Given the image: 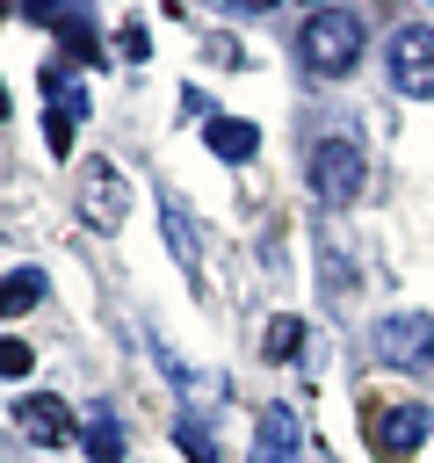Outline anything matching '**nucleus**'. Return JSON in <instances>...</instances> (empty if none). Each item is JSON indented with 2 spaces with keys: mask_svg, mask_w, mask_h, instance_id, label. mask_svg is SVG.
<instances>
[{
  "mask_svg": "<svg viewBox=\"0 0 434 463\" xmlns=\"http://www.w3.org/2000/svg\"><path fill=\"white\" fill-rule=\"evenodd\" d=\"M427 427H434V412L420 398H376V391L362 398V441H369L376 463H412Z\"/></svg>",
  "mask_w": 434,
  "mask_h": 463,
  "instance_id": "1",
  "label": "nucleus"
},
{
  "mask_svg": "<svg viewBox=\"0 0 434 463\" xmlns=\"http://www.w3.org/2000/svg\"><path fill=\"white\" fill-rule=\"evenodd\" d=\"M297 51H304V65H311V72L347 80V72L362 65V14H354V7H318V14L304 22Z\"/></svg>",
  "mask_w": 434,
  "mask_h": 463,
  "instance_id": "2",
  "label": "nucleus"
},
{
  "mask_svg": "<svg viewBox=\"0 0 434 463\" xmlns=\"http://www.w3.org/2000/svg\"><path fill=\"white\" fill-rule=\"evenodd\" d=\"M304 181H311V195H318L326 210H347V203L369 188V159H362L354 137H318L311 159H304Z\"/></svg>",
  "mask_w": 434,
  "mask_h": 463,
  "instance_id": "3",
  "label": "nucleus"
},
{
  "mask_svg": "<svg viewBox=\"0 0 434 463\" xmlns=\"http://www.w3.org/2000/svg\"><path fill=\"white\" fill-rule=\"evenodd\" d=\"M80 217H87V232H123V217H130V181L108 152H87V166H80Z\"/></svg>",
  "mask_w": 434,
  "mask_h": 463,
  "instance_id": "4",
  "label": "nucleus"
},
{
  "mask_svg": "<svg viewBox=\"0 0 434 463\" xmlns=\"http://www.w3.org/2000/svg\"><path fill=\"white\" fill-rule=\"evenodd\" d=\"M369 347H376V362H391V369L434 376V318H427V311H391V318H376Z\"/></svg>",
  "mask_w": 434,
  "mask_h": 463,
  "instance_id": "5",
  "label": "nucleus"
},
{
  "mask_svg": "<svg viewBox=\"0 0 434 463\" xmlns=\"http://www.w3.org/2000/svg\"><path fill=\"white\" fill-rule=\"evenodd\" d=\"M391 87L412 101H434V29H398L391 36Z\"/></svg>",
  "mask_w": 434,
  "mask_h": 463,
  "instance_id": "6",
  "label": "nucleus"
},
{
  "mask_svg": "<svg viewBox=\"0 0 434 463\" xmlns=\"http://www.w3.org/2000/svg\"><path fill=\"white\" fill-rule=\"evenodd\" d=\"M43 94H51V109H43V145L65 159V152H72V137H80V116H87V94H80V87H65V58H58V65H43Z\"/></svg>",
  "mask_w": 434,
  "mask_h": 463,
  "instance_id": "7",
  "label": "nucleus"
},
{
  "mask_svg": "<svg viewBox=\"0 0 434 463\" xmlns=\"http://www.w3.org/2000/svg\"><path fill=\"white\" fill-rule=\"evenodd\" d=\"M188 109L203 116V145H210L224 166H239V159H253V152H260V123H246V116H224V109H210L203 94H188Z\"/></svg>",
  "mask_w": 434,
  "mask_h": 463,
  "instance_id": "8",
  "label": "nucleus"
},
{
  "mask_svg": "<svg viewBox=\"0 0 434 463\" xmlns=\"http://www.w3.org/2000/svg\"><path fill=\"white\" fill-rule=\"evenodd\" d=\"M304 427H297V405H260L253 420V463H304Z\"/></svg>",
  "mask_w": 434,
  "mask_h": 463,
  "instance_id": "9",
  "label": "nucleus"
},
{
  "mask_svg": "<svg viewBox=\"0 0 434 463\" xmlns=\"http://www.w3.org/2000/svg\"><path fill=\"white\" fill-rule=\"evenodd\" d=\"M14 427H22L36 449H65V441H72V412H65V398H51V391L14 398Z\"/></svg>",
  "mask_w": 434,
  "mask_h": 463,
  "instance_id": "10",
  "label": "nucleus"
},
{
  "mask_svg": "<svg viewBox=\"0 0 434 463\" xmlns=\"http://www.w3.org/2000/svg\"><path fill=\"white\" fill-rule=\"evenodd\" d=\"M159 217H166V246H174V260H181L188 275H203V253H195V224H188V203H181L174 188H159Z\"/></svg>",
  "mask_w": 434,
  "mask_h": 463,
  "instance_id": "11",
  "label": "nucleus"
},
{
  "mask_svg": "<svg viewBox=\"0 0 434 463\" xmlns=\"http://www.w3.org/2000/svg\"><path fill=\"white\" fill-rule=\"evenodd\" d=\"M51 29H58V43H65V65H101V36H94V22H87L72 0H65V14H58Z\"/></svg>",
  "mask_w": 434,
  "mask_h": 463,
  "instance_id": "12",
  "label": "nucleus"
},
{
  "mask_svg": "<svg viewBox=\"0 0 434 463\" xmlns=\"http://www.w3.org/2000/svg\"><path fill=\"white\" fill-rule=\"evenodd\" d=\"M87 463H123V420L108 405H87Z\"/></svg>",
  "mask_w": 434,
  "mask_h": 463,
  "instance_id": "13",
  "label": "nucleus"
},
{
  "mask_svg": "<svg viewBox=\"0 0 434 463\" xmlns=\"http://www.w3.org/2000/svg\"><path fill=\"white\" fill-rule=\"evenodd\" d=\"M29 304H43V268H7L0 275V318H22Z\"/></svg>",
  "mask_w": 434,
  "mask_h": 463,
  "instance_id": "14",
  "label": "nucleus"
},
{
  "mask_svg": "<svg viewBox=\"0 0 434 463\" xmlns=\"http://www.w3.org/2000/svg\"><path fill=\"white\" fill-rule=\"evenodd\" d=\"M297 347H304V318L275 311V318L260 326V354H268V362H297Z\"/></svg>",
  "mask_w": 434,
  "mask_h": 463,
  "instance_id": "15",
  "label": "nucleus"
},
{
  "mask_svg": "<svg viewBox=\"0 0 434 463\" xmlns=\"http://www.w3.org/2000/svg\"><path fill=\"white\" fill-rule=\"evenodd\" d=\"M203 51H210V65H224V72H239V65H246V43H239V36H224V29H210V36H203Z\"/></svg>",
  "mask_w": 434,
  "mask_h": 463,
  "instance_id": "16",
  "label": "nucleus"
},
{
  "mask_svg": "<svg viewBox=\"0 0 434 463\" xmlns=\"http://www.w3.org/2000/svg\"><path fill=\"white\" fill-rule=\"evenodd\" d=\"M174 441H181L195 463H217V441H210V427H203V420H181V427H174Z\"/></svg>",
  "mask_w": 434,
  "mask_h": 463,
  "instance_id": "17",
  "label": "nucleus"
},
{
  "mask_svg": "<svg viewBox=\"0 0 434 463\" xmlns=\"http://www.w3.org/2000/svg\"><path fill=\"white\" fill-rule=\"evenodd\" d=\"M29 362H36V347L14 340V333H0V376H29Z\"/></svg>",
  "mask_w": 434,
  "mask_h": 463,
  "instance_id": "18",
  "label": "nucleus"
},
{
  "mask_svg": "<svg viewBox=\"0 0 434 463\" xmlns=\"http://www.w3.org/2000/svg\"><path fill=\"white\" fill-rule=\"evenodd\" d=\"M116 51H123V58H152V29H145V22H123Z\"/></svg>",
  "mask_w": 434,
  "mask_h": 463,
  "instance_id": "19",
  "label": "nucleus"
},
{
  "mask_svg": "<svg viewBox=\"0 0 434 463\" xmlns=\"http://www.w3.org/2000/svg\"><path fill=\"white\" fill-rule=\"evenodd\" d=\"M326 282H333V297H354V268H347L333 246H326Z\"/></svg>",
  "mask_w": 434,
  "mask_h": 463,
  "instance_id": "20",
  "label": "nucleus"
},
{
  "mask_svg": "<svg viewBox=\"0 0 434 463\" xmlns=\"http://www.w3.org/2000/svg\"><path fill=\"white\" fill-rule=\"evenodd\" d=\"M22 7H29V22H58L65 14V0H22Z\"/></svg>",
  "mask_w": 434,
  "mask_h": 463,
  "instance_id": "21",
  "label": "nucleus"
},
{
  "mask_svg": "<svg viewBox=\"0 0 434 463\" xmlns=\"http://www.w3.org/2000/svg\"><path fill=\"white\" fill-rule=\"evenodd\" d=\"M231 7H246V14H260V7H275V0H231Z\"/></svg>",
  "mask_w": 434,
  "mask_h": 463,
  "instance_id": "22",
  "label": "nucleus"
},
{
  "mask_svg": "<svg viewBox=\"0 0 434 463\" xmlns=\"http://www.w3.org/2000/svg\"><path fill=\"white\" fill-rule=\"evenodd\" d=\"M0 123H7V87H0Z\"/></svg>",
  "mask_w": 434,
  "mask_h": 463,
  "instance_id": "23",
  "label": "nucleus"
},
{
  "mask_svg": "<svg viewBox=\"0 0 434 463\" xmlns=\"http://www.w3.org/2000/svg\"><path fill=\"white\" fill-rule=\"evenodd\" d=\"M304 463H326V449H318V456H304Z\"/></svg>",
  "mask_w": 434,
  "mask_h": 463,
  "instance_id": "24",
  "label": "nucleus"
},
{
  "mask_svg": "<svg viewBox=\"0 0 434 463\" xmlns=\"http://www.w3.org/2000/svg\"><path fill=\"white\" fill-rule=\"evenodd\" d=\"M0 22H7V0H0Z\"/></svg>",
  "mask_w": 434,
  "mask_h": 463,
  "instance_id": "25",
  "label": "nucleus"
},
{
  "mask_svg": "<svg viewBox=\"0 0 434 463\" xmlns=\"http://www.w3.org/2000/svg\"><path fill=\"white\" fill-rule=\"evenodd\" d=\"M311 14H318V0H311Z\"/></svg>",
  "mask_w": 434,
  "mask_h": 463,
  "instance_id": "26",
  "label": "nucleus"
}]
</instances>
